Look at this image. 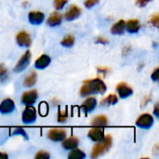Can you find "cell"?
<instances>
[{"label":"cell","instance_id":"9a60e30c","mask_svg":"<svg viewBox=\"0 0 159 159\" xmlns=\"http://www.w3.org/2000/svg\"><path fill=\"white\" fill-rule=\"evenodd\" d=\"M51 60H50V57L46 55V54H43L42 56H40L34 62V66L35 68L41 70V69H45L46 67H48L50 63Z\"/></svg>","mask_w":159,"mask_h":159},{"label":"cell","instance_id":"f1b7e54d","mask_svg":"<svg viewBox=\"0 0 159 159\" xmlns=\"http://www.w3.org/2000/svg\"><path fill=\"white\" fill-rule=\"evenodd\" d=\"M35 158L36 159H47L49 158V154L46 151H39L36 155H35Z\"/></svg>","mask_w":159,"mask_h":159},{"label":"cell","instance_id":"5bb4252c","mask_svg":"<svg viewBox=\"0 0 159 159\" xmlns=\"http://www.w3.org/2000/svg\"><path fill=\"white\" fill-rule=\"evenodd\" d=\"M96 105H97V100L93 97H89L85 100V102L82 103L81 108L85 112V114H87V113L93 111L95 109Z\"/></svg>","mask_w":159,"mask_h":159},{"label":"cell","instance_id":"3957f363","mask_svg":"<svg viewBox=\"0 0 159 159\" xmlns=\"http://www.w3.org/2000/svg\"><path fill=\"white\" fill-rule=\"evenodd\" d=\"M31 57H32L31 51H30V50H27V51L20 57V59L18 61L16 66L14 67V72L19 73V72H21V71H23L24 69H26V68L28 67L29 63H30Z\"/></svg>","mask_w":159,"mask_h":159},{"label":"cell","instance_id":"83f0119b","mask_svg":"<svg viewBox=\"0 0 159 159\" xmlns=\"http://www.w3.org/2000/svg\"><path fill=\"white\" fill-rule=\"evenodd\" d=\"M12 134L13 135H22L25 139H28L27 133L25 132V130L22 128H16V129H14V131H13Z\"/></svg>","mask_w":159,"mask_h":159},{"label":"cell","instance_id":"7a4b0ae2","mask_svg":"<svg viewBox=\"0 0 159 159\" xmlns=\"http://www.w3.org/2000/svg\"><path fill=\"white\" fill-rule=\"evenodd\" d=\"M112 146V137L110 135L104 136L103 140L99 142L92 149L90 157L91 158H97L100 156L103 155L105 152H107Z\"/></svg>","mask_w":159,"mask_h":159},{"label":"cell","instance_id":"7c38bea8","mask_svg":"<svg viewBox=\"0 0 159 159\" xmlns=\"http://www.w3.org/2000/svg\"><path fill=\"white\" fill-rule=\"evenodd\" d=\"M14 109H15V104L11 99H6L0 104V113L3 115L10 114L14 111Z\"/></svg>","mask_w":159,"mask_h":159},{"label":"cell","instance_id":"8992f818","mask_svg":"<svg viewBox=\"0 0 159 159\" xmlns=\"http://www.w3.org/2000/svg\"><path fill=\"white\" fill-rule=\"evenodd\" d=\"M66 137V130L64 129L55 128L49 129L48 133V138L53 142H61Z\"/></svg>","mask_w":159,"mask_h":159},{"label":"cell","instance_id":"52a82bcc","mask_svg":"<svg viewBox=\"0 0 159 159\" xmlns=\"http://www.w3.org/2000/svg\"><path fill=\"white\" fill-rule=\"evenodd\" d=\"M16 41L17 44L20 47H25V48H29L32 44V40L31 37L29 35V34L25 31H20L17 35H16Z\"/></svg>","mask_w":159,"mask_h":159},{"label":"cell","instance_id":"ac0fdd59","mask_svg":"<svg viewBox=\"0 0 159 159\" xmlns=\"http://www.w3.org/2000/svg\"><path fill=\"white\" fill-rule=\"evenodd\" d=\"M125 28H127V30H128L129 33L134 34V33H137L140 30L141 23H140V21L138 20H129L126 23Z\"/></svg>","mask_w":159,"mask_h":159},{"label":"cell","instance_id":"4fadbf2b","mask_svg":"<svg viewBox=\"0 0 159 159\" xmlns=\"http://www.w3.org/2000/svg\"><path fill=\"white\" fill-rule=\"evenodd\" d=\"M28 19H29L30 23L38 25L44 21L45 15H44V13H42L40 11H31L28 15Z\"/></svg>","mask_w":159,"mask_h":159},{"label":"cell","instance_id":"d4e9b609","mask_svg":"<svg viewBox=\"0 0 159 159\" xmlns=\"http://www.w3.org/2000/svg\"><path fill=\"white\" fill-rule=\"evenodd\" d=\"M8 79V72L4 65H0V83H4Z\"/></svg>","mask_w":159,"mask_h":159},{"label":"cell","instance_id":"e0dca14e","mask_svg":"<svg viewBox=\"0 0 159 159\" xmlns=\"http://www.w3.org/2000/svg\"><path fill=\"white\" fill-rule=\"evenodd\" d=\"M61 20H62V16H61V13H59V12H53L48 18L47 24L49 25V26H51V27H54V26H57V25L61 24Z\"/></svg>","mask_w":159,"mask_h":159},{"label":"cell","instance_id":"9c48e42d","mask_svg":"<svg viewBox=\"0 0 159 159\" xmlns=\"http://www.w3.org/2000/svg\"><path fill=\"white\" fill-rule=\"evenodd\" d=\"M116 91L118 92L119 97L122 99H126L133 93V89H131V87H129V85L125 82H121L116 86Z\"/></svg>","mask_w":159,"mask_h":159},{"label":"cell","instance_id":"8fae6325","mask_svg":"<svg viewBox=\"0 0 159 159\" xmlns=\"http://www.w3.org/2000/svg\"><path fill=\"white\" fill-rule=\"evenodd\" d=\"M81 14V8L75 5L70 6V7L65 11L64 13V18L67 20H74L76 18H78Z\"/></svg>","mask_w":159,"mask_h":159},{"label":"cell","instance_id":"44dd1931","mask_svg":"<svg viewBox=\"0 0 159 159\" xmlns=\"http://www.w3.org/2000/svg\"><path fill=\"white\" fill-rule=\"evenodd\" d=\"M108 124V119L106 116H95L92 121H91V125L94 127H104Z\"/></svg>","mask_w":159,"mask_h":159},{"label":"cell","instance_id":"4316f807","mask_svg":"<svg viewBox=\"0 0 159 159\" xmlns=\"http://www.w3.org/2000/svg\"><path fill=\"white\" fill-rule=\"evenodd\" d=\"M67 2L68 0H54V7L57 10H60L66 5Z\"/></svg>","mask_w":159,"mask_h":159},{"label":"cell","instance_id":"836d02e7","mask_svg":"<svg viewBox=\"0 0 159 159\" xmlns=\"http://www.w3.org/2000/svg\"><path fill=\"white\" fill-rule=\"evenodd\" d=\"M158 72H159L158 68H156V69H155V71H154V73L152 74L151 77H152V79H153L154 81H157V80H158V77H159Z\"/></svg>","mask_w":159,"mask_h":159},{"label":"cell","instance_id":"277c9868","mask_svg":"<svg viewBox=\"0 0 159 159\" xmlns=\"http://www.w3.org/2000/svg\"><path fill=\"white\" fill-rule=\"evenodd\" d=\"M21 119L24 124L34 123L36 120V111L34 107H33L32 105H28L22 112Z\"/></svg>","mask_w":159,"mask_h":159},{"label":"cell","instance_id":"7402d4cb","mask_svg":"<svg viewBox=\"0 0 159 159\" xmlns=\"http://www.w3.org/2000/svg\"><path fill=\"white\" fill-rule=\"evenodd\" d=\"M118 102L117 96L116 94H110L109 96H107L106 98H104L101 104L103 106H108V105H112V104H116Z\"/></svg>","mask_w":159,"mask_h":159},{"label":"cell","instance_id":"8d00e7d4","mask_svg":"<svg viewBox=\"0 0 159 159\" xmlns=\"http://www.w3.org/2000/svg\"><path fill=\"white\" fill-rule=\"evenodd\" d=\"M3 157H4V158H7V156L5 153H1V152H0V158H3Z\"/></svg>","mask_w":159,"mask_h":159},{"label":"cell","instance_id":"d6986e66","mask_svg":"<svg viewBox=\"0 0 159 159\" xmlns=\"http://www.w3.org/2000/svg\"><path fill=\"white\" fill-rule=\"evenodd\" d=\"M125 25H126V22L123 20H118L112 26L111 33L113 34H122L125 30Z\"/></svg>","mask_w":159,"mask_h":159},{"label":"cell","instance_id":"484cf974","mask_svg":"<svg viewBox=\"0 0 159 159\" xmlns=\"http://www.w3.org/2000/svg\"><path fill=\"white\" fill-rule=\"evenodd\" d=\"M39 113L41 116H45L48 113V106L46 102H41L39 105Z\"/></svg>","mask_w":159,"mask_h":159},{"label":"cell","instance_id":"d590c367","mask_svg":"<svg viewBox=\"0 0 159 159\" xmlns=\"http://www.w3.org/2000/svg\"><path fill=\"white\" fill-rule=\"evenodd\" d=\"M159 104L158 103H157L156 105H155V110H154V114L156 115V116H159Z\"/></svg>","mask_w":159,"mask_h":159},{"label":"cell","instance_id":"603a6c76","mask_svg":"<svg viewBox=\"0 0 159 159\" xmlns=\"http://www.w3.org/2000/svg\"><path fill=\"white\" fill-rule=\"evenodd\" d=\"M68 157L71 159H82L86 157V155L82 150L75 148V149H72V151L68 155Z\"/></svg>","mask_w":159,"mask_h":159},{"label":"cell","instance_id":"6da1fadb","mask_svg":"<svg viewBox=\"0 0 159 159\" xmlns=\"http://www.w3.org/2000/svg\"><path fill=\"white\" fill-rule=\"evenodd\" d=\"M107 88L104 82L100 78H94L92 80H87L83 83L80 89V95L82 97L89 96L94 93H104Z\"/></svg>","mask_w":159,"mask_h":159},{"label":"cell","instance_id":"4dcf8cb0","mask_svg":"<svg viewBox=\"0 0 159 159\" xmlns=\"http://www.w3.org/2000/svg\"><path fill=\"white\" fill-rule=\"evenodd\" d=\"M99 1L100 0H86L85 1V6H86V7L90 8V7H94L95 5H97L99 3Z\"/></svg>","mask_w":159,"mask_h":159},{"label":"cell","instance_id":"cb8c5ba5","mask_svg":"<svg viewBox=\"0 0 159 159\" xmlns=\"http://www.w3.org/2000/svg\"><path fill=\"white\" fill-rule=\"evenodd\" d=\"M61 44L64 47H67V48H70L72 46H74L75 44V37L71 34L69 35H66L61 42Z\"/></svg>","mask_w":159,"mask_h":159},{"label":"cell","instance_id":"ba28073f","mask_svg":"<svg viewBox=\"0 0 159 159\" xmlns=\"http://www.w3.org/2000/svg\"><path fill=\"white\" fill-rule=\"evenodd\" d=\"M38 94L36 92V90H29V91H25L22 96H21V102L23 104H25L26 106L28 105H33L36 100H37Z\"/></svg>","mask_w":159,"mask_h":159},{"label":"cell","instance_id":"e575fe53","mask_svg":"<svg viewBox=\"0 0 159 159\" xmlns=\"http://www.w3.org/2000/svg\"><path fill=\"white\" fill-rule=\"evenodd\" d=\"M96 42H101V43L106 44V43H108V40H107L106 38L102 37V36H100V37H98V38H97V41H96Z\"/></svg>","mask_w":159,"mask_h":159},{"label":"cell","instance_id":"ffe728a7","mask_svg":"<svg viewBox=\"0 0 159 159\" xmlns=\"http://www.w3.org/2000/svg\"><path fill=\"white\" fill-rule=\"evenodd\" d=\"M36 80H37V75L35 72H31L24 79L23 81V85L25 87H33L35 83H36Z\"/></svg>","mask_w":159,"mask_h":159},{"label":"cell","instance_id":"d6a6232c","mask_svg":"<svg viewBox=\"0 0 159 159\" xmlns=\"http://www.w3.org/2000/svg\"><path fill=\"white\" fill-rule=\"evenodd\" d=\"M151 0H136V5L139 6L140 7H145Z\"/></svg>","mask_w":159,"mask_h":159},{"label":"cell","instance_id":"f546056e","mask_svg":"<svg viewBox=\"0 0 159 159\" xmlns=\"http://www.w3.org/2000/svg\"><path fill=\"white\" fill-rule=\"evenodd\" d=\"M67 112L66 111H64V112H61V111H60L59 112V115H58V120H59V122H64L66 119H67Z\"/></svg>","mask_w":159,"mask_h":159},{"label":"cell","instance_id":"30bf717a","mask_svg":"<svg viewBox=\"0 0 159 159\" xmlns=\"http://www.w3.org/2000/svg\"><path fill=\"white\" fill-rule=\"evenodd\" d=\"M88 136L93 142H101L104 138V131L101 127H94L89 131Z\"/></svg>","mask_w":159,"mask_h":159},{"label":"cell","instance_id":"5b68a950","mask_svg":"<svg viewBox=\"0 0 159 159\" xmlns=\"http://www.w3.org/2000/svg\"><path fill=\"white\" fill-rule=\"evenodd\" d=\"M153 124H154V117L149 114H143L136 120V125L139 128L144 129H150L153 126Z\"/></svg>","mask_w":159,"mask_h":159},{"label":"cell","instance_id":"2e32d148","mask_svg":"<svg viewBox=\"0 0 159 159\" xmlns=\"http://www.w3.org/2000/svg\"><path fill=\"white\" fill-rule=\"evenodd\" d=\"M78 143H79V141L75 136H71V137L65 139L62 142L61 145L65 150H72V149H75V148L77 147Z\"/></svg>","mask_w":159,"mask_h":159},{"label":"cell","instance_id":"1f68e13d","mask_svg":"<svg viewBox=\"0 0 159 159\" xmlns=\"http://www.w3.org/2000/svg\"><path fill=\"white\" fill-rule=\"evenodd\" d=\"M150 21L152 22V24H154L156 27H158L159 25V16L158 14H155L151 17Z\"/></svg>","mask_w":159,"mask_h":159}]
</instances>
